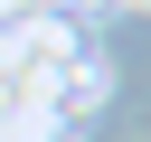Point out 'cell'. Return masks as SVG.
Here are the masks:
<instances>
[{
    "label": "cell",
    "mask_w": 151,
    "mask_h": 142,
    "mask_svg": "<svg viewBox=\"0 0 151 142\" xmlns=\"http://www.w3.org/2000/svg\"><path fill=\"white\" fill-rule=\"evenodd\" d=\"M132 9H151V0H132Z\"/></svg>",
    "instance_id": "obj_1"
}]
</instances>
